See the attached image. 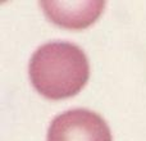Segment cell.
I'll list each match as a JSON object with an SVG mask.
<instances>
[{
    "instance_id": "2",
    "label": "cell",
    "mask_w": 146,
    "mask_h": 141,
    "mask_svg": "<svg viewBox=\"0 0 146 141\" xmlns=\"http://www.w3.org/2000/svg\"><path fill=\"white\" fill-rule=\"evenodd\" d=\"M48 141H113L108 123L95 112L72 109L50 123Z\"/></svg>"
},
{
    "instance_id": "1",
    "label": "cell",
    "mask_w": 146,
    "mask_h": 141,
    "mask_svg": "<svg viewBox=\"0 0 146 141\" xmlns=\"http://www.w3.org/2000/svg\"><path fill=\"white\" fill-rule=\"evenodd\" d=\"M28 69L33 87L51 100L76 95L90 76L85 51L66 41H53L40 46L33 53Z\"/></svg>"
},
{
    "instance_id": "3",
    "label": "cell",
    "mask_w": 146,
    "mask_h": 141,
    "mask_svg": "<svg viewBox=\"0 0 146 141\" xmlns=\"http://www.w3.org/2000/svg\"><path fill=\"white\" fill-rule=\"evenodd\" d=\"M45 14L55 25L71 30H81L103 13L104 1H41Z\"/></svg>"
}]
</instances>
